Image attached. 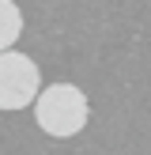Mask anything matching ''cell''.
<instances>
[{
    "mask_svg": "<svg viewBox=\"0 0 151 155\" xmlns=\"http://www.w3.org/2000/svg\"><path fill=\"white\" fill-rule=\"evenodd\" d=\"M91 117V102L76 83H53V87H42L34 102V121L45 136H57V140H68V136L83 133Z\"/></svg>",
    "mask_w": 151,
    "mask_h": 155,
    "instance_id": "obj_1",
    "label": "cell"
},
{
    "mask_svg": "<svg viewBox=\"0 0 151 155\" xmlns=\"http://www.w3.org/2000/svg\"><path fill=\"white\" fill-rule=\"evenodd\" d=\"M42 95V72L19 49L0 53V110H27Z\"/></svg>",
    "mask_w": 151,
    "mask_h": 155,
    "instance_id": "obj_2",
    "label": "cell"
},
{
    "mask_svg": "<svg viewBox=\"0 0 151 155\" xmlns=\"http://www.w3.org/2000/svg\"><path fill=\"white\" fill-rule=\"evenodd\" d=\"M23 34V12L15 0H0V53H8Z\"/></svg>",
    "mask_w": 151,
    "mask_h": 155,
    "instance_id": "obj_3",
    "label": "cell"
}]
</instances>
